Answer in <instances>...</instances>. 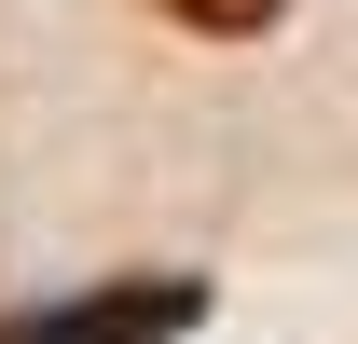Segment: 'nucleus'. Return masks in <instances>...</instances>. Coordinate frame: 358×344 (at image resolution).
I'll return each mask as SVG.
<instances>
[{
	"instance_id": "1",
	"label": "nucleus",
	"mask_w": 358,
	"mask_h": 344,
	"mask_svg": "<svg viewBox=\"0 0 358 344\" xmlns=\"http://www.w3.org/2000/svg\"><path fill=\"white\" fill-rule=\"evenodd\" d=\"M207 289H110V303H55V317H0V344H152Z\"/></svg>"
},
{
	"instance_id": "2",
	"label": "nucleus",
	"mask_w": 358,
	"mask_h": 344,
	"mask_svg": "<svg viewBox=\"0 0 358 344\" xmlns=\"http://www.w3.org/2000/svg\"><path fill=\"white\" fill-rule=\"evenodd\" d=\"M179 28H221V42H248V28H275V14H289V0H166Z\"/></svg>"
}]
</instances>
